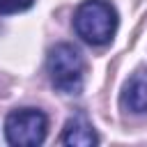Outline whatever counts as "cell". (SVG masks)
<instances>
[{
	"instance_id": "obj_2",
	"label": "cell",
	"mask_w": 147,
	"mask_h": 147,
	"mask_svg": "<svg viewBox=\"0 0 147 147\" xmlns=\"http://www.w3.org/2000/svg\"><path fill=\"white\" fill-rule=\"evenodd\" d=\"M48 76L55 90L62 94H80L85 78V60L74 44H55L48 51Z\"/></svg>"
},
{
	"instance_id": "obj_4",
	"label": "cell",
	"mask_w": 147,
	"mask_h": 147,
	"mask_svg": "<svg viewBox=\"0 0 147 147\" xmlns=\"http://www.w3.org/2000/svg\"><path fill=\"white\" fill-rule=\"evenodd\" d=\"M60 140L62 145H71V147H92L99 142V136L85 115H74L67 119Z\"/></svg>"
},
{
	"instance_id": "obj_3",
	"label": "cell",
	"mask_w": 147,
	"mask_h": 147,
	"mask_svg": "<svg viewBox=\"0 0 147 147\" xmlns=\"http://www.w3.org/2000/svg\"><path fill=\"white\" fill-rule=\"evenodd\" d=\"M48 129V119L37 108H18L11 110L5 119V136L9 145L16 147H37L44 142Z\"/></svg>"
},
{
	"instance_id": "obj_5",
	"label": "cell",
	"mask_w": 147,
	"mask_h": 147,
	"mask_svg": "<svg viewBox=\"0 0 147 147\" xmlns=\"http://www.w3.org/2000/svg\"><path fill=\"white\" fill-rule=\"evenodd\" d=\"M122 103L131 113H147V69L136 71L122 92Z\"/></svg>"
},
{
	"instance_id": "obj_6",
	"label": "cell",
	"mask_w": 147,
	"mask_h": 147,
	"mask_svg": "<svg viewBox=\"0 0 147 147\" xmlns=\"http://www.w3.org/2000/svg\"><path fill=\"white\" fill-rule=\"evenodd\" d=\"M34 5V0H0V14H18Z\"/></svg>"
},
{
	"instance_id": "obj_1",
	"label": "cell",
	"mask_w": 147,
	"mask_h": 147,
	"mask_svg": "<svg viewBox=\"0 0 147 147\" xmlns=\"http://www.w3.org/2000/svg\"><path fill=\"white\" fill-rule=\"evenodd\" d=\"M74 30L83 41L103 46L117 30V11L108 0H85L74 11Z\"/></svg>"
}]
</instances>
